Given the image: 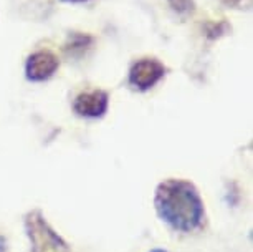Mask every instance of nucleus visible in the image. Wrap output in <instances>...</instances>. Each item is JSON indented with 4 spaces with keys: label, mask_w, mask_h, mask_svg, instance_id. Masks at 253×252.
<instances>
[{
    "label": "nucleus",
    "mask_w": 253,
    "mask_h": 252,
    "mask_svg": "<svg viewBox=\"0 0 253 252\" xmlns=\"http://www.w3.org/2000/svg\"><path fill=\"white\" fill-rule=\"evenodd\" d=\"M164 77V66H162L157 60H141L132 66L129 82L139 90H147L159 82Z\"/></svg>",
    "instance_id": "3"
},
{
    "label": "nucleus",
    "mask_w": 253,
    "mask_h": 252,
    "mask_svg": "<svg viewBox=\"0 0 253 252\" xmlns=\"http://www.w3.org/2000/svg\"><path fill=\"white\" fill-rule=\"evenodd\" d=\"M0 252H7V242L2 236H0Z\"/></svg>",
    "instance_id": "7"
},
{
    "label": "nucleus",
    "mask_w": 253,
    "mask_h": 252,
    "mask_svg": "<svg viewBox=\"0 0 253 252\" xmlns=\"http://www.w3.org/2000/svg\"><path fill=\"white\" fill-rule=\"evenodd\" d=\"M108 108V95L101 90L81 93L75 100V111L81 116H101Z\"/></svg>",
    "instance_id": "4"
},
{
    "label": "nucleus",
    "mask_w": 253,
    "mask_h": 252,
    "mask_svg": "<svg viewBox=\"0 0 253 252\" xmlns=\"http://www.w3.org/2000/svg\"><path fill=\"white\" fill-rule=\"evenodd\" d=\"M25 222L27 234L30 237L32 252H70L65 242L46 224L40 212H32Z\"/></svg>",
    "instance_id": "2"
},
{
    "label": "nucleus",
    "mask_w": 253,
    "mask_h": 252,
    "mask_svg": "<svg viewBox=\"0 0 253 252\" xmlns=\"http://www.w3.org/2000/svg\"><path fill=\"white\" fill-rule=\"evenodd\" d=\"M170 3H172L175 10H189V8H192L190 0H170Z\"/></svg>",
    "instance_id": "6"
},
{
    "label": "nucleus",
    "mask_w": 253,
    "mask_h": 252,
    "mask_svg": "<svg viewBox=\"0 0 253 252\" xmlns=\"http://www.w3.org/2000/svg\"><path fill=\"white\" fill-rule=\"evenodd\" d=\"M157 214L175 231L190 232L202 224L204 202L197 189L182 179L164 181L156 191Z\"/></svg>",
    "instance_id": "1"
},
{
    "label": "nucleus",
    "mask_w": 253,
    "mask_h": 252,
    "mask_svg": "<svg viewBox=\"0 0 253 252\" xmlns=\"http://www.w3.org/2000/svg\"><path fill=\"white\" fill-rule=\"evenodd\" d=\"M152 252H166V251H162V249H156V251H152Z\"/></svg>",
    "instance_id": "8"
},
{
    "label": "nucleus",
    "mask_w": 253,
    "mask_h": 252,
    "mask_svg": "<svg viewBox=\"0 0 253 252\" xmlns=\"http://www.w3.org/2000/svg\"><path fill=\"white\" fill-rule=\"evenodd\" d=\"M56 66H58V60L51 51H37L35 55L30 56V60L27 63L28 78L45 80L50 75H53Z\"/></svg>",
    "instance_id": "5"
}]
</instances>
